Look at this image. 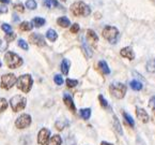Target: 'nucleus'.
Returning <instances> with one entry per match:
<instances>
[{"label":"nucleus","instance_id":"obj_8","mask_svg":"<svg viewBox=\"0 0 155 145\" xmlns=\"http://www.w3.org/2000/svg\"><path fill=\"white\" fill-rule=\"evenodd\" d=\"M31 124V116L29 114H21L15 122V126L18 129H25Z\"/></svg>","mask_w":155,"mask_h":145},{"label":"nucleus","instance_id":"obj_4","mask_svg":"<svg viewBox=\"0 0 155 145\" xmlns=\"http://www.w3.org/2000/svg\"><path fill=\"white\" fill-rule=\"evenodd\" d=\"M17 87L24 92H28L32 87V78L29 74H24L17 80Z\"/></svg>","mask_w":155,"mask_h":145},{"label":"nucleus","instance_id":"obj_41","mask_svg":"<svg viewBox=\"0 0 155 145\" xmlns=\"http://www.w3.org/2000/svg\"><path fill=\"white\" fill-rule=\"evenodd\" d=\"M149 105H150V108L152 109L153 111L155 112V96L152 97L150 100V103H149Z\"/></svg>","mask_w":155,"mask_h":145},{"label":"nucleus","instance_id":"obj_7","mask_svg":"<svg viewBox=\"0 0 155 145\" xmlns=\"http://www.w3.org/2000/svg\"><path fill=\"white\" fill-rule=\"evenodd\" d=\"M15 83H17V78L14 74H5L1 78V86L5 89H10Z\"/></svg>","mask_w":155,"mask_h":145},{"label":"nucleus","instance_id":"obj_31","mask_svg":"<svg viewBox=\"0 0 155 145\" xmlns=\"http://www.w3.org/2000/svg\"><path fill=\"white\" fill-rule=\"evenodd\" d=\"M82 48H84V54H86V56H87L88 58L91 57V56H92V52H91V50L88 47L87 44L84 43V45H82Z\"/></svg>","mask_w":155,"mask_h":145},{"label":"nucleus","instance_id":"obj_1","mask_svg":"<svg viewBox=\"0 0 155 145\" xmlns=\"http://www.w3.org/2000/svg\"><path fill=\"white\" fill-rule=\"evenodd\" d=\"M71 12L75 16H88L91 13V9L84 2L78 1V2H75L72 5Z\"/></svg>","mask_w":155,"mask_h":145},{"label":"nucleus","instance_id":"obj_10","mask_svg":"<svg viewBox=\"0 0 155 145\" xmlns=\"http://www.w3.org/2000/svg\"><path fill=\"white\" fill-rule=\"evenodd\" d=\"M29 42H31L32 44H35L38 46H45L46 42L45 39L42 35L40 33H31L29 37Z\"/></svg>","mask_w":155,"mask_h":145},{"label":"nucleus","instance_id":"obj_25","mask_svg":"<svg viewBox=\"0 0 155 145\" xmlns=\"http://www.w3.org/2000/svg\"><path fill=\"white\" fill-rule=\"evenodd\" d=\"M32 24L35 27H41V26H43L45 24V19H42V17H35V19H32Z\"/></svg>","mask_w":155,"mask_h":145},{"label":"nucleus","instance_id":"obj_27","mask_svg":"<svg viewBox=\"0 0 155 145\" xmlns=\"http://www.w3.org/2000/svg\"><path fill=\"white\" fill-rule=\"evenodd\" d=\"M44 5L47 8H54V7H58L59 3H58L57 0H45L44 1Z\"/></svg>","mask_w":155,"mask_h":145},{"label":"nucleus","instance_id":"obj_38","mask_svg":"<svg viewBox=\"0 0 155 145\" xmlns=\"http://www.w3.org/2000/svg\"><path fill=\"white\" fill-rule=\"evenodd\" d=\"M78 31H79V25L78 24H74L71 27V32L72 33H77Z\"/></svg>","mask_w":155,"mask_h":145},{"label":"nucleus","instance_id":"obj_21","mask_svg":"<svg viewBox=\"0 0 155 145\" xmlns=\"http://www.w3.org/2000/svg\"><path fill=\"white\" fill-rule=\"evenodd\" d=\"M122 114H123L124 120L127 123L128 126H130V127H134L135 126V122H134V119H133L132 116H130V114H128V113H126V112H123Z\"/></svg>","mask_w":155,"mask_h":145},{"label":"nucleus","instance_id":"obj_43","mask_svg":"<svg viewBox=\"0 0 155 145\" xmlns=\"http://www.w3.org/2000/svg\"><path fill=\"white\" fill-rule=\"evenodd\" d=\"M13 16H14V17H13V21H14V22L18 21V19H19L18 17H17V16H16V15H13Z\"/></svg>","mask_w":155,"mask_h":145},{"label":"nucleus","instance_id":"obj_11","mask_svg":"<svg viewBox=\"0 0 155 145\" xmlns=\"http://www.w3.org/2000/svg\"><path fill=\"white\" fill-rule=\"evenodd\" d=\"M136 115L138 117V119H140L142 123H148L150 120L148 113L146 112V110H143L141 108H136Z\"/></svg>","mask_w":155,"mask_h":145},{"label":"nucleus","instance_id":"obj_23","mask_svg":"<svg viewBox=\"0 0 155 145\" xmlns=\"http://www.w3.org/2000/svg\"><path fill=\"white\" fill-rule=\"evenodd\" d=\"M130 88L134 90H141L142 86H143L140 82H138V81H136V80L132 81V82L130 83Z\"/></svg>","mask_w":155,"mask_h":145},{"label":"nucleus","instance_id":"obj_33","mask_svg":"<svg viewBox=\"0 0 155 145\" xmlns=\"http://www.w3.org/2000/svg\"><path fill=\"white\" fill-rule=\"evenodd\" d=\"M54 81H55V83L57 85H62L63 84V78H62V76L60 74H56L55 78H54Z\"/></svg>","mask_w":155,"mask_h":145},{"label":"nucleus","instance_id":"obj_44","mask_svg":"<svg viewBox=\"0 0 155 145\" xmlns=\"http://www.w3.org/2000/svg\"><path fill=\"white\" fill-rule=\"evenodd\" d=\"M1 2H3V3H9L10 2V0H0Z\"/></svg>","mask_w":155,"mask_h":145},{"label":"nucleus","instance_id":"obj_26","mask_svg":"<svg viewBox=\"0 0 155 145\" xmlns=\"http://www.w3.org/2000/svg\"><path fill=\"white\" fill-rule=\"evenodd\" d=\"M32 27H33V26L30 23H28V22H23V23L19 25V28H21L23 31H29V30L32 29Z\"/></svg>","mask_w":155,"mask_h":145},{"label":"nucleus","instance_id":"obj_28","mask_svg":"<svg viewBox=\"0 0 155 145\" xmlns=\"http://www.w3.org/2000/svg\"><path fill=\"white\" fill-rule=\"evenodd\" d=\"M68 125V122H66L65 119H61V120H58L57 123H56V128L58 129V130H62V129L64 128V127Z\"/></svg>","mask_w":155,"mask_h":145},{"label":"nucleus","instance_id":"obj_3","mask_svg":"<svg viewBox=\"0 0 155 145\" xmlns=\"http://www.w3.org/2000/svg\"><path fill=\"white\" fill-rule=\"evenodd\" d=\"M109 91L112 97L117 99H122L126 94V86L122 83H112L109 86Z\"/></svg>","mask_w":155,"mask_h":145},{"label":"nucleus","instance_id":"obj_32","mask_svg":"<svg viewBox=\"0 0 155 145\" xmlns=\"http://www.w3.org/2000/svg\"><path fill=\"white\" fill-rule=\"evenodd\" d=\"M66 85H68V87H75L76 85H78V81L68 78V80H66Z\"/></svg>","mask_w":155,"mask_h":145},{"label":"nucleus","instance_id":"obj_30","mask_svg":"<svg viewBox=\"0 0 155 145\" xmlns=\"http://www.w3.org/2000/svg\"><path fill=\"white\" fill-rule=\"evenodd\" d=\"M7 108H8V102H7V100L3 99V98H0V112L5 111Z\"/></svg>","mask_w":155,"mask_h":145},{"label":"nucleus","instance_id":"obj_45","mask_svg":"<svg viewBox=\"0 0 155 145\" xmlns=\"http://www.w3.org/2000/svg\"><path fill=\"white\" fill-rule=\"evenodd\" d=\"M62 1H66V0H62Z\"/></svg>","mask_w":155,"mask_h":145},{"label":"nucleus","instance_id":"obj_39","mask_svg":"<svg viewBox=\"0 0 155 145\" xmlns=\"http://www.w3.org/2000/svg\"><path fill=\"white\" fill-rule=\"evenodd\" d=\"M1 28H2V30L5 32H11V30H12V27L10 25H8V24H3V25L1 26Z\"/></svg>","mask_w":155,"mask_h":145},{"label":"nucleus","instance_id":"obj_36","mask_svg":"<svg viewBox=\"0 0 155 145\" xmlns=\"http://www.w3.org/2000/svg\"><path fill=\"white\" fill-rule=\"evenodd\" d=\"M18 46H19V47H21V48H23V50H26V51H27L28 48H29V46H28L27 42H26V41H24L23 39L18 40Z\"/></svg>","mask_w":155,"mask_h":145},{"label":"nucleus","instance_id":"obj_22","mask_svg":"<svg viewBox=\"0 0 155 145\" xmlns=\"http://www.w3.org/2000/svg\"><path fill=\"white\" fill-rule=\"evenodd\" d=\"M80 116L86 120L89 119L90 116H91V110L90 109H81L80 110Z\"/></svg>","mask_w":155,"mask_h":145},{"label":"nucleus","instance_id":"obj_16","mask_svg":"<svg viewBox=\"0 0 155 145\" xmlns=\"http://www.w3.org/2000/svg\"><path fill=\"white\" fill-rule=\"evenodd\" d=\"M87 39L89 40L91 43L95 44L98 41V37L93 30H88L87 31Z\"/></svg>","mask_w":155,"mask_h":145},{"label":"nucleus","instance_id":"obj_18","mask_svg":"<svg viewBox=\"0 0 155 145\" xmlns=\"http://www.w3.org/2000/svg\"><path fill=\"white\" fill-rule=\"evenodd\" d=\"M70 66H71V62L68 61V59H63L61 62V71L63 74H68V70H70Z\"/></svg>","mask_w":155,"mask_h":145},{"label":"nucleus","instance_id":"obj_42","mask_svg":"<svg viewBox=\"0 0 155 145\" xmlns=\"http://www.w3.org/2000/svg\"><path fill=\"white\" fill-rule=\"evenodd\" d=\"M101 145H114V144H111V143H108V142H105V141H103V142L101 143Z\"/></svg>","mask_w":155,"mask_h":145},{"label":"nucleus","instance_id":"obj_29","mask_svg":"<svg viewBox=\"0 0 155 145\" xmlns=\"http://www.w3.org/2000/svg\"><path fill=\"white\" fill-rule=\"evenodd\" d=\"M26 7H27L29 10H34L35 8H37V2H35V0H27V1H26Z\"/></svg>","mask_w":155,"mask_h":145},{"label":"nucleus","instance_id":"obj_6","mask_svg":"<svg viewBox=\"0 0 155 145\" xmlns=\"http://www.w3.org/2000/svg\"><path fill=\"white\" fill-rule=\"evenodd\" d=\"M10 103H11V108L14 112H19V111L25 109L26 104H27V100H26L25 97L17 95V96H14L12 98Z\"/></svg>","mask_w":155,"mask_h":145},{"label":"nucleus","instance_id":"obj_19","mask_svg":"<svg viewBox=\"0 0 155 145\" xmlns=\"http://www.w3.org/2000/svg\"><path fill=\"white\" fill-rule=\"evenodd\" d=\"M46 37H47V39L49 40V41L54 42V41L57 40L58 35H57V32H56L54 29H48L47 32H46Z\"/></svg>","mask_w":155,"mask_h":145},{"label":"nucleus","instance_id":"obj_37","mask_svg":"<svg viewBox=\"0 0 155 145\" xmlns=\"http://www.w3.org/2000/svg\"><path fill=\"white\" fill-rule=\"evenodd\" d=\"M16 38V35L15 33H13V32H9L7 36H5V41L7 42H12L14 39Z\"/></svg>","mask_w":155,"mask_h":145},{"label":"nucleus","instance_id":"obj_13","mask_svg":"<svg viewBox=\"0 0 155 145\" xmlns=\"http://www.w3.org/2000/svg\"><path fill=\"white\" fill-rule=\"evenodd\" d=\"M121 56H123V57L127 58V59L130 60H133L135 58V55H134V52H133L132 47H130V46H127V47H124L121 50Z\"/></svg>","mask_w":155,"mask_h":145},{"label":"nucleus","instance_id":"obj_2","mask_svg":"<svg viewBox=\"0 0 155 145\" xmlns=\"http://www.w3.org/2000/svg\"><path fill=\"white\" fill-rule=\"evenodd\" d=\"M5 59L8 64V67L11 68V69L18 68L23 64V59L18 55H16L15 53H13V52H8L5 56Z\"/></svg>","mask_w":155,"mask_h":145},{"label":"nucleus","instance_id":"obj_17","mask_svg":"<svg viewBox=\"0 0 155 145\" xmlns=\"http://www.w3.org/2000/svg\"><path fill=\"white\" fill-rule=\"evenodd\" d=\"M57 23H58V25L61 26V27H63V28H66V27H68V26L71 25V22H70V19H68V17H65V16L59 17V19H57Z\"/></svg>","mask_w":155,"mask_h":145},{"label":"nucleus","instance_id":"obj_35","mask_svg":"<svg viewBox=\"0 0 155 145\" xmlns=\"http://www.w3.org/2000/svg\"><path fill=\"white\" fill-rule=\"evenodd\" d=\"M98 99H100L101 105H102L103 108H105V109H106V108H108V102L106 101V99L102 96V95H100V96H98Z\"/></svg>","mask_w":155,"mask_h":145},{"label":"nucleus","instance_id":"obj_14","mask_svg":"<svg viewBox=\"0 0 155 145\" xmlns=\"http://www.w3.org/2000/svg\"><path fill=\"white\" fill-rule=\"evenodd\" d=\"M98 68H100V70L102 71V73L105 74V75H107V74L110 73V69L105 60H101V61L98 62Z\"/></svg>","mask_w":155,"mask_h":145},{"label":"nucleus","instance_id":"obj_24","mask_svg":"<svg viewBox=\"0 0 155 145\" xmlns=\"http://www.w3.org/2000/svg\"><path fill=\"white\" fill-rule=\"evenodd\" d=\"M147 70L151 73H155V59H150L147 62Z\"/></svg>","mask_w":155,"mask_h":145},{"label":"nucleus","instance_id":"obj_12","mask_svg":"<svg viewBox=\"0 0 155 145\" xmlns=\"http://www.w3.org/2000/svg\"><path fill=\"white\" fill-rule=\"evenodd\" d=\"M63 101H64V103H65V105L68 106V109H70V111H71V112H73V113L76 112L75 104H74L73 99H72V97L70 96V95H68V94H64Z\"/></svg>","mask_w":155,"mask_h":145},{"label":"nucleus","instance_id":"obj_34","mask_svg":"<svg viewBox=\"0 0 155 145\" xmlns=\"http://www.w3.org/2000/svg\"><path fill=\"white\" fill-rule=\"evenodd\" d=\"M8 45H9V44H8V42H5V41H3V40L0 39V52L7 51Z\"/></svg>","mask_w":155,"mask_h":145},{"label":"nucleus","instance_id":"obj_40","mask_svg":"<svg viewBox=\"0 0 155 145\" xmlns=\"http://www.w3.org/2000/svg\"><path fill=\"white\" fill-rule=\"evenodd\" d=\"M14 9H15L16 11L21 12V13H23V12L25 11V9H24V7L21 5V3H18V5H14Z\"/></svg>","mask_w":155,"mask_h":145},{"label":"nucleus","instance_id":"obj_15","mask_svg":"<svg viewBox=\"0 0 155 145\" xmlns=\"http://www.w3.org/2000/svg\"><path fill=\"white\" fill-rule=\"evenodd\" d=\"M61 143H62L61 136H58V134H55V136H53L49 139L47 145H61Z\"/></svg>","mask_w":155,"mask_h":145},{"label":"nucleus","instance_id":"obj_9","mask_svg":"<svg viewBox=\"0 0 155 145\" xmlns=\"http://www.w3.org/2000/svg\"><path fill=\"white\" fill-rule=\"evenodd\" d=\"M49 136H50V131L48 129L43 128L40 130L39 134H38V143L40 145H46L49 141Z\"/></svg>","mask_w":155,"mask_h":145},{"label":"nucleus","instance_id":"obj_20","mask_svg":"<svg viewBox=\"0 0 155 145\" xmlns=\"http://www.w3.org/2000/svg\"><path fill=\"white\" fill-rule=\"evenodd\" d=\"M114 130L117 131V133H119L120 136L123 134V130H122L121 125H120V122L117 118V116H114Z\"/></svg>","mask_w":155,"mask_h":145},{"label":"nucleus","instance_id":"obj_5","mask_svg":"<svg viewBox=\"0 0 155 145\" xmlns=\"http://www.w3.org/2000/svg\"><path fill=\"white\" fill-rule=\"evenodd\" d=\"M118 36H119V30L117 29V27H114V26H106L104 28V30H103V37L111 44L116 43Z\"/></svg>","mask_w":155,"mask_h":145}]
</instances>
